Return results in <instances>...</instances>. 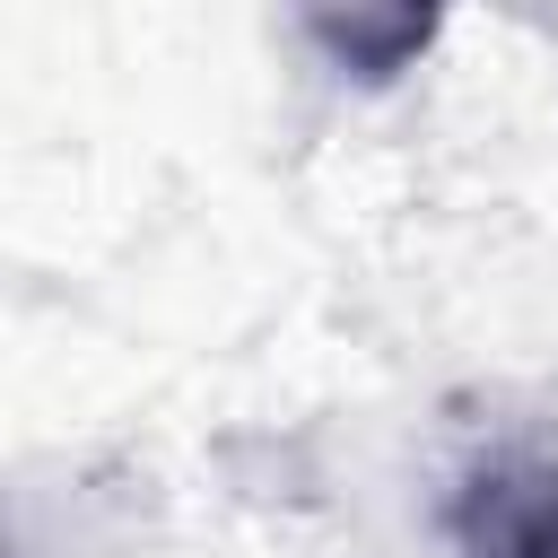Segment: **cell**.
I'll list each match as a JSON object with an SVG mask.
<instances>
[{
	"instance_id": "1",
	"label": "cell",
	"mask_w": 558,
	"mask_h": 558,
	"mask_svg": "<svg viewBox=\"0 0 558 558\" xmlns=\"http://www.w3.org/2000/svg\"><path fill=\"white\" fill-rule=\"evenodd\" d=\"M445 532L462 558H558V453H488L462 471Z\"/></svg>"
},
{
	"instance_id": "2",
	"label": "cell",
	"mask_w": 558,
	"mask_h": 558,
	"mask_svg": "<svg viewBox=\"0 0 558 558\" xmlns=\"http://www.w3.org/2000/svg\"><path fill=\"white\" fill-rule=\"evenodd\" d=\"M453 0H296V26L305 44L349 78V87H392L410 78L436 35H445Z\"/></svg>"
}]
</instances>
